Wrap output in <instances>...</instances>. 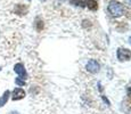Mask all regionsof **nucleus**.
Returning <instances> with one entry per match:
<instances>
[{
    "label": "nucleus",
    "mask_w": 131,
    "mask_h": 114,
    "mask_svg": "<svg viewBox=\"0 0 131 114\" xmlns=\"http://www.w3.org/2000/svg\"><path fill=\"white\" fill-rule=\"evenodd\" d=\"M25 96V91L21 88H16L14 91H13V99L14 100H18V99H22L24 98Z\"/></svg>",
    "instance_id": "20e7f679"
},
{
    "label": "nucleus",
    "mask_w": 131,
    "mask_h": 114,
    "mask_svg": "<svg viewBox=\"0 0 131 114\" xmlns=\"http://www.w3.org/2000/svg\"><path fill=\"white\" fill-rule=\"evenodd\" d=\"M85 5L88 6V8L91 11H96L98 8V5L96 2V0H85Z\"/></svg>",
    "instance_id": "0eeeda50"
},
{
    "label": "nucleus",
    "mask_w": 131,
    "mask_h": 114,
    "mask_svg": "<svg viewBox=\"0 0 131 114\" xmlns=\"http://www.w3.org/2000/svg\"><path fill=\"white\" fill-rule=\"evenodd\" d=\"M10 114H18V113H17V112H12Z\"/></svg>",
    "instance_id": "ddd939ff"
},
{
    "label": "nucleus",
    "mask_w": 131,
    "mask_h": 114,
    "mask_svg": "<svg viewBox=\"0 0 131 114\" xmlns=\"http://www.w3.org/2000/svg\"><path fill=\"white\" fill-rule=\"evenodd\" d=\"M41 1H45V0H41Z\"/></svg>",
    "instance_id": "4468645a"
},
{
    "label": "nucleus",
    "mask_w": 131,
    "mask_h": 114,
    "mask_svg": "<svg viewBox=\"0 0 131 114\" xmlns=\"http://www.w3.org/2000/svg\"><path fill=\"white\" fill-rule=\"evenodd\" d=\"M15 82H16V85H18V86H24V85H25L24 80H21L19 78H17V79L15 80Z\"/></svg>",
    "instance_id": "1a4fd4ad"
},
{
    "label": "nucleus",
    "mask_w": 131,
    "mask_h": 114,
    "mask_svg": "<svg viewBox=\"0 0 131 114\" xmlns=\"http://www.w3.org/2000/svg\"><path fill=\"white\" fill-rule=\"evenodd\" d=\"M107 9H108V12H110V14L114 17H120L125 13V9H124V7H123V5L117 1H114V0L108 4Z\"/></svg>",
    "instance_id": "f257e3e1"
},
{
    "label": "nucleus",
    "mask_w": 131,
    "mask_h": 114,
    "mask_svg": "<svg viewBox=\"0 0 131 114\" xmlns=\"http://www.w3.org/2000/svg\"><path fill=\"white\" fill-rule=\"evenodd\" d=\"M14 71L19 75V77L23 78V79L26 77V72H25V68L23 66V64H19V63H18V64H16L14 66Z\"/></svg>",
    "instance_id": "39448f33"
},
{
    "label": "nucleus",
    "mask_w": 131,
    "mask_h": 114,
    "mask_svg": "<svg viewBox=\"0 0 131 114\" xmlns=\"http://www.w3.org/2000/svg\"><path fill=\"white\" fill-rule=\"evenodd\" d=\"M26 12H27V8L24 5H17V6L15 7V13H16L17 15H25Z\"/></svg>",
    "instance_id": "423d86ee"
},
{
    "label": "nucleus",
    "mask_w": 131,
    "mask_h": 114,
    "mask_svg": "<svg viewBox=\"0 0 131 114\" xmlns=\"http://www.w3.org/2000/svg\"><path fill=\"white\" fill-rule=\"evenodd\" d=\"M127 2H128V4H129L130 6H131V0H127Z\"/></svg>",
    "instance_id": "9b49d317"
},
{
    "label": "nucleus",
    "mask_w": 131,
    "mask_h": 114,
    "mask_svg": "<svg viewBox=\"0 0 131 114\" xmlns=\"http://www.w3.org/2000/svg\"><path fill=\"white\" fill-rule=\"evenodd\" d=\"M9 94H10V92H9L8 90L5 91V94L2 95V97L0 98V107H2V106L7 103V100H8V98H9Z\"/></svg>",
    "instance_id": "6e6552de"
},
{
    "label": "nucleus",
    "mask_w": 131,
    "mask_h": 114,
    "mask_svg": "<svg viewBox=\"0 0 131 114\" xmlns=\"http://www.w3.org/2000/svg\"><path fill=\"white\" fill-rule=\"evenodd\" d=\"M117 58L120 60H129L131 58V51L129 49H122V48H120L117 50Z\"/></svg>",
    "instance_id": "7ed1b4c3"
},
{
    "label": "nucleus",
    "mask_w": 131,
    "mask_h": 114,
    "mask_svg": "<svg viewBox=\"0 0 131 114\" xmlns=\"http://www.w3.org/2000/svg\"><path fill=\"white\" fill-rule=\"evenodd\" d=\"M42 27H43V24H42V22L41 21H37V29H38V31H40Z\"/></svg>",
    "instance_id": "9d476101"
},
{
    "label": "nucleus",
    "mask_w": 131,
    "mask_h": 114,
    "mask_svg": "<svg viewBox=\"0 0 131 114\" xmlns=\"http://www.w3.org/2000/svg\"><path fill=\"white\" fill-rule=\"evenodd\" d=\"M129 44H130V45H131V37H130V38H129Z\"/></svg>",
    "instance_id": "f8f14e48"
},
{
    "label": "nucleus",
    "mask_w": 131,
    "mask_h": 114,
    "mask_svg": "<svg viewBox=\"0 0 131 114\" xmlns=\"http://www.w3.org/2000/svg\"><path fill=\"white\" fill-rule=\"evenodd\" d=\"M99 63L97 62V60L95 59H90L89 62L87 63V65H85V68H87V71H89L90 73H97L98 71H99Z\"/></svg>",
    "instance_id": "f03ea898"
}]
</instances>
